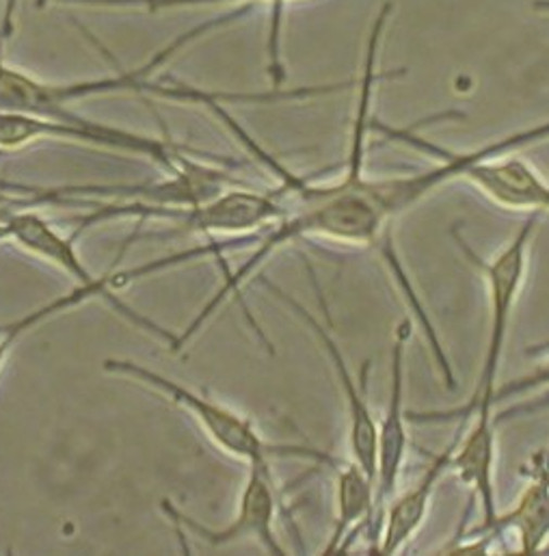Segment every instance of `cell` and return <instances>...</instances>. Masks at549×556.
<instances>
[{
    "mask_svg": "<svg viewBox=\"0 0 549 556\" xmlns=\"http://www.w3.org/2000/svg\"><path fill=\"white\" fill-rule=\"evenodd\" d=\"M250 7L232 9L224 15H217L208 22H202L176 39L161 48L148 63L139 65L137 70H117V74L91 80H76V83H46L39 80L17 67H11L2 59L0 48V111H17L28 115H39L48 119L69 122V124H87L89 119L72 111V104L78 100H87L93 96H108V93H150L167 100H182L193 104H210L215 100L232 102H265V93H230V91H206L191 87L187 83H154L150 76L161 70L169 59H174L180 50L191 46L193 41L202 39L204 35L241 20Z\"/></svg>",
    "mask_w": 549,
    "mask_h": 556,
    "instance_id": "obj_1",
    "label": "cell"
},
{
    "mask_svg": "<svg viewBox=\"0 0 549 556\" xmlns=\"http://www.w3.org/2000/svg\"><path fill=\"white\" fill-rule=\"evenodd\" d=\"M541 219H544V213L539 211L531 213L522 224V228L511 239V243L487 263H483L472 250L465 248L468 258L481 267V274L485 276L487 288H489V338H487V349L483 357V368L468 405H461L450 412L413 414L411 418L416 422H446L455 418L468 425V420L476 414L494 416L498 375H500V364H502V355L509 338V327L513 320L520 292L526 281L531 245Z\"/></svg>",
    "mask_w": 549,
    "mask_h": 556,
    "instance_id": "obj_2",
    "label": "cell"
},
{
    "mask_svg": "<svg viewBox=\"0 0 549 556\" xmlns=\"http://www.w3.org/2000/svg\"><path fill=\"white\" fill-rule=\"evenodd\" d=\"M104 370L122 375V377H130L152 390L163 392L165 396H169V401H174L176 405L187 409L200 422V427L206 431V435L224 453L245 462L247 466L256 464V462H273L277 457H298V459H311V462H320V464H329V466L337 464L329 453L316 451L311 446L273 444V442L265 440L260 429L247 416H241L239 412L226 407L224 403H217V401L182 386L180 381H174L139 362L106 359Z\"/></svg>",
    "mask_w": 549,
    "mask_h": 556,
    "instance_id": "obj_3",
    "label": "cell"
},
{
    "mask_svg": "<svg viewBox=\"0 0 549 556\" xmlns=\"http://www.w3.org/2000/svg\"><path fill=\"white\" fill-rule=\"evenodd\" d=\"M39 139H63L89 143L115 152L145 156L167 172H174L178 161L187 154L182 146L169 139H156L148 135H139L126 128H115L108 124H100L89 119L87 124H69L59 119H48L39 115L17 113V111H0V150H17L26 143Z\"/></svg>",
    "mask_w": 549,
    "mask_h": 556,
    "instance_id": "obj_4",
    "label": "cell"
},
{
    "mask_svg": "<svg viewBox=\"0 0 549 556\" xmlns=\"http://www.w3.org/2000/svg\"><path fill=\"white\" fill-rule=\"evenodd\" d=\"M230 187H239V180L230 172L200 163L193 156H182L174 172L158 182L145 185H85V187H61V189H33L41 202L69 200L76 195H100V198H122L137 200L143 206L156 208H182L200 206Z\"/></svg>",
    "mask_w": 549,
    "mask_h": 556,
    "instance_id": "obj_5",
    "label": "cell"
},
{
    "mask_svg": "<svg viewBox=\"0 0 549 556\" xmlns=\"http://www.w3.org/2000/svg\"><path fill=\"white\" fill-rule=\"evenodd\" d=\"M0 239H9L13 241L17 248L26 250L28 254L59 267L61 271H65L69 278L76 279L78 286H87L93 288L104 301H108L124 318H128L130 323L137 325V329L148 331L150 336H156L158 340L167 342L169 351L176 344V333H171L169 329L156 325L154 320L145 318L143 314H139L135 307H130L128 303H124L117 294H113V290L108 288L106 276L95 278L87 267L85 261L78 256L74 243L69 239H65L50 222H46L41 215L33 213V211H17L7 215L4 219H0Z\"/></svg>",
    "mask_w": 549,
    "mask_h": 556,
    "instance_id": "obj_6",
    "label": "cell"
},
{
    "mask_svg": "<svg viewBox=\"0 0 549 556\" xmlns=\"http://www.w3.org/2000/svg\"><path fill=\"white\" fill-rule=\"evenodd\" d=\"M273 462H256L247 466V479L241 492L239 511L230 525L224 529H210L202 522L189 518L169 501H163V509L176 527L191 531L204 544L219 548L237 542L254 540L269 555H288L274 533L277 518V483H274Z\"/></svg>",
    "mask_w": 549,
    "mask_h": 556,
    "instance_id": "obj_7",
    "label": "cell"
},
{
    "mask_svg": "<svg viewBox=\"0 0 549 556\" xmlns=\"http://www.w3.org/2000/svg\"><path fill=\"white\" fill-rule=\"evenodd\" d=\"M285 215V206L273 191L228 189L200 206L156 208L141 206V217L171 219L182 232L189 235H243L269 228Z\"/></svg>",
    "mask_w": 549,
    "mask_h": 556,
    "instance_id": "obj_8",
    "label": "cell"
},
{
    "mask_svg": "<svg viewBox=\"0 0 549 556\" xmlns=\"http://www.w3.org/2000/svg\"><path fill=\"white\" fill-rule=\"evenodd\" d=\"M411 336V323L405 320L398 325L392 355H390V394L383 420L379 422L376 435V505L374 518L370 527V540L376 548L379 525L385 505L394 498L403 466L409 451V433H407V409H405V357H407V340Z\"/></svg>",
    "mask_w": 549,
    "mask_h": 556,
    "instance_id": "obj_9",
    "label": "cell"
},
{
    "mask_svg": "<svg viewBox=\"0 0 549 556\" xmlns=\"http://www.w3.org/2000/svg\"><path fill=\"white\" fill-rule=\"evenodd\" d=\"M269 286V290L277 294L316 336V340L320 342L324 355L331 362V368L335 372L340 392L346 401V412H348V446H350V455L353 462L366 470L372 481L376 477V435H379V422L374 420L372 409L366 403L363 392H359V381L353 377V372L348 370V364L344 359V353L337 344V340L327 331V327L307 312V307L303 303H298L296 299H292L288 292L279 290L273 283L265 281Z\"/></svg>",
    "mask_w": 549,
    "mask_h": 556,
    "instance_id": "obj_10",
    "label": "cell"
},
{
    "mask_svg": "<svg viewBox=\"0 0 549 556\" xmlns=\"http://www.w3.org/2000/svg\"><path fill=\"white\" fill-rule=\"evenodd\" d=\"M507 211L549 213V182L515 152L474 161L463 178Z\"/></svg>",
    "mask_w": 549,
    "mask_h": 556,
    "instance_id": "obj_11",
    "label": "cell"
},
{
    "mask_svg": "<svg viewBox=\"0 0 549 556\" xmlns=\"http://www.w3.org/2000/svg\"><path fill=\"white\" fill-rule=\"evenodd\" d=\"M463 427L465 425L459 422L452 442L439 455L433 457V462L429 464L424 475L418 479V483L411 490H407L403 496L392 498L385 505L381 525H379V538L374 548L376 553L398 555L418 535V531L426 522L437 481L444 477L446 470H450V457L455 453V446L459 442Z\"/></svg>",
    "mask_w": 549,
    "mask_h": 556,
    "instance_id": "obj_12",
    "label": "cell"
},
{
    "mask_svg": "<svg viewBox=\"0 0 549 556\" xmlns=\"http://www.w3.org/2000/svg\"><path fill=\"white\" fill-rule=\"evenodd\" d=\"M450 470L457 472L461 483L472 490L483 511V525L472 533L485 531L498 518L496 501V427L494 416H472L463 427L455 453L450 457Z\"/></svg>",
    "mask_w": 549,
    "mask_h": 556,
    "instance_id": "obj_13",
    "label": "cell"
},
{
    "mask_svg": "<svg viewBox=\"0 0 549 556\" xmlns=\"http://www.w3.org/2000/svg\"><path fill=\"white\" fill-rule=\"evenodd\" d=\"M515 531L520 538V551L522 553H541L548 548L549 542V451L535 462L533 479L518 501V505L496 518L494 525H489L485 531L472 533V538H478L483 533H489L496 538L502 531ZM489 538V540H491Z\"/></svg>",
    "mask_w": 549,
    "mask_h": 556,
    "instance_id": "obj_14",
    "label": "cell"
},
{
    "mask_svg": "<svg viewBox=\"0 0 549 556\" xmlns=\"http://www.w3.org/2000/svg\"><path fill=\"white\" fill-rule=\"evenodd\" d=\"M335 468V527L331 542L324 546V555L346 551L350 535L357 533L359 527H372L376 505V488L366 470L355 462L337 464Z\"/></svg>",
    "mask_w": 549,
    "mask_h": 556,
    "instance_id": "obj_15",
    "label": "cell"
},
{
    "mask_svg": "<svg viewBox=\"0 0 549 556\" xmlns=\"http://www.w3.org/2000/svg\"><path fill=\"white\" fill-rule=\"evenodd\" d=\"M50 2L56 4H80V7H104V9H145L150 13L169 11V9H187V7H204V4H258L267 2L271 7V33H269V74L274 87H281L285 80V72L279 56V33H281V17L285 2L292 0H37V7H46Z\"/></svg>",
    "mask_w": 549,
    "mask_h": 556,
    "instance_id": "obj_16",
    "label": "cell"
},
{
    "mask_svg": "<svg viewBox=\"0 0 549 556\" xmlns=\"http://www.w3.org/2000/svg\"><path fill=\"white\" fill-rule=\"evenodd\" d=\"M549 388V357L539 364L535 370L505 383V386H498L496 390V405L502 403V401H509V399H518L522 394H528V392H537V390H546Z\"/></svg>",
    "mask_w": 549,
    "mask_h": 556,
    "instance_id": "obj_17",
    "label": "cell"
},
{
    "mask_svg": "<svg viewBox=\"0 0 549 556\" xmlns=\"http://www.w3.org/2000/svg\"><path fill=\"white\" fill-rule=\"evenodd\" d=\"M17 2L20 0H4L0 9V37L9 39L15 30V13H17Z\"/></svg>",
    "mask_w": 549,
    "mask_h": 556,
    "instance_id": "obj_18",
    "label": "cell"
},
{
    "mask_svg": "<svg viewBox=\"0 0 549 556\" xmlns=\"http://www.w3.org/2000/svg\"><path fill=\"white\" fill-rule=\"evenodd\" d=\"M17 340H20V336L0 329V370H2V364H4V359H7L9 351H11V346H13Z\"/></svg>",
    "mask_w": 549,
    "mask_h": 556,
    "instance_id": "obj_19",
    "label": "cell"
},
{
    "mask_svg": "<svg viewBox=\"0 0 549 556\" xmlns=\"http://www.w3.org/2000/svg\"><path fill=\"white\" fill-rule=\"evenodd\" d=\"M535 9H546V11H549V0H537Z\"/></svg>",
    "mask_w": 549,
    "mask_h": 556,
    "instance_id": "obj_20",
    "label": "cell"
}]
</instances>
